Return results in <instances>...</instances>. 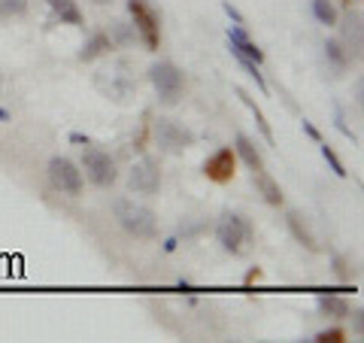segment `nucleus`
<instances>
[{
	"mask_svg": "<svg viewBox=\"0 0 364 343\" xmlns=\"http://www.w3.org/2000/svg\"><path fill=\"white\" fill-rule=\"evenodd\" d=\"M304 131H306V134H310V137H313V140H316V143H318V140H322V134H318V131H316V125H313V122H306V119H304Z\"/></svg>",
	"mask_w": 364,
	"mask_h": 343,
	"instance_id": "27",
	"label": "nucleus"
},
{
	"mask_svg": "<svg viewBox=\"0 0 364 343\" xmlns=\"http://www.w3.org/2000/svg\"><path fill=\"white\" fill-rule=\"evenodd\" d=\"M234 149H237V155L243 158L246 167L252 170V174H255V170H264V158H261V152L255 149V143L249 140L246 134H237L234 137Z\"/></svg>",
	"mask_w": 364,
	"mask_h": 343,
	"instance_id": "14",
	"label": "nucleus"
},
{
	"mask_svg": "<svg viewBox=\"0 0 364 343\" xmlns=\"http://www.w3.org/2000/svg\"><path fill=\"white\" fill-rule=\"evenodd\" d=\"M128 13H131V25L146 43V49H158L161 46V25H158L155 9L146 0H128Z\"/></svg>",
	"mask_w": 364,
	"mask_h": 343,
	"instance_id": "5",
	"label": "nucleus"
},
{
	"mask_svg": "<svg viewBox=\"0 0 364 343\" xmlns=\"http://www.w3.org/2000/svg\"><path fill=\"white\" fill-rule=\"evenodd\" d=\"M28 9V0H0V19L21 16Z\"/></svg>",
	"mask_w": 364,
	"mask_h": 343,
	"instance_id": "22",
	"label": "nucleus"
},
{
	"mask_svg": "<svg viewBox=\"0 0 364 343\" xmlns=\"http://www.w3.org/2000/svg\"><path fill=\"white\" fill-rule=\"evenodd\" d=\"M318 313L331 319H346L349 316V301L340 295H318Z\"/></svg>",
	"mask_w": 364,
	"mask_h": 343,
	"instance_id": "17",
	"label": "nucleus"
},
{
	"mask_svg": "<svg viewBox=\"0 0 364 343\" xmlns=\"http://www.w3.org/2000/svg\"><path fill=\"white\" fill-rule=\"evenodd\" d=\"M228 46H231V52H237V55H243V58H249V61H255V64H261L264 61V52L258 49V46L249 40V33L243 31V25H234L231 31H228Z\"/></svg>",
	"mask_w": 364,
	"mask_h": 343,
	"instance_id": "10",
	"label": "nucleus"
},
{
	"mask_svg": "<svg viewBox=\"0 0 364 343\" xmlns=\"http://www.w3.org/2000/svg\"><path fill=\"white\" fill-rule=\"evenodd\" d=\"M325 64H328V73H331V76H343L346 67H349L346 46L337 43V40H328L325 43Z\"/></svg>",
	"mask_w": 364,
	"mask_h": 343,
	"instance_id": "12",
	"label": "nucleus"
},
{
	"mask_svg": "<svg viewBox=\"0 0 364 343\" xmlns=\"http://www.w3.org/2000/svg\"><path fill=\"white\" fill-rule=\"evenodd\" d=\"M215 240L222 243L225 253L240 255L243 249L252 243V225H249V219H243L240 213H222L219 222H215Z\"/></svg>",
	"mask_w": 364,
	"mask_h": 343,
	"instance_id": "2",
	"label": "nucleus"
},
{
	"mask_svg": "<svg viewBox=\"0 0 364 343\" xmlns=\"http://www.w3.org/2000/svg\"><path fill=\"white\" fill-rule=\"evenodd\" d=\"M82 167H85V176L95 182L97 189H109V186H116V179H119L116 162L109 158V152L97 149V146H91V143L82 146Z\"/></svg>",
	"mask_w": 364,
	"mask_h": 343,
	"instance_id": "3",
	"label": "nucleus"
},
{
	"mask_svg": "<svg viewBox=\"0 0 364 343\" xmlns=\"http://www.w3.org/2000/svg\"><path fill=\"white\" fill-rule=\"evenodd\" d=\"M52 6V16L61 21V25H82V13H79V6L73 4V0H49Z\"/></svg>",
	"mask_w": 364,
	"mask_h": 343,
	"instance_id": "15",
	"label": "nucleus"
},
{
	"mask_svg": "<svg viewBox=\"0 0 364 343\" xmlns=\"http://www.w3.org/2000/svg\"><path fill=\"white\" fill-rule=\"evenodd\" d=\"M343 37H346V46H349V49H346V55H349V58H361V16H346L343 19Z\"/></svg>",
	"mask_w": 364,
	"mask_h": 343,
	"instance_id": "13",
	"label": "nucleus"
},
{
	"mask_svg": "<svg viewBox=\"0 0 364 343\" xmlns=\"http://www.w3.org/2000/svg\"><path fill=\"white\" fill-rule=\"evenodd\" d=\"M286 225H289L291 237L298 240L304 249H310V253H318V243H316V237H313V231H310V225H306V219H304L298 210H289V213H286Z\"/></svg>",
	"mask_w": 364,
	"mask_h": 343,
	"instance_id": "11",
	"label": "nucleus"
},
{
	"mask_svg": "<svg viewBox=\"0 0 364 343\" xmlns=\"http://www.w3.org/2000/svg\"><path fill=\"white\" fill-rule=\"evenodd\" d=\"M258 277H261V270H258V268H255V270H249V273H246V285H252Z\"/></svg>",
	"mask_w": 364,
	"mask_h": 343,
	"instance_id": "29",
	"label": "nucleus"
},
{
	"mask_svg": "<svg viewBox=\"0 0 364 343\" xmlns=\"http://www.w3.org/2000/svg\"><path fill=\"white\" fill-rule=\"evenodd\" d=\"M318 149H322V155H325V162H328V164H331V170H334V174H337V176H346V167H343V162H340V158H337V152L331 149V146H328V143H322V140H318Z\"/></svg>",
	"mask_w": 364,
	"mask_h": 343,
	"instance_id": "23",
	"label": "nucleus"
},
{
	"mask_svg": "<svg viewBox=\"0 0 364 343\" xmlns=\"http://www.w3.org/2000/svg\"><path fill=\"white\" fill-rule=\"evenodd\" d=\"M95 4H100V6H107V4H109V0H95Z\"/></svg>",
	"mask_w": 364,
	"mask_h": 343,
	"instance_id": "33",
	"label": "nucleus"
},
{
	"mask_svg": "<svg viewBox=\"0 0 364 343\" xmlns=\"http://www.w3.org/2000/svg\"><path fill=\"white\" fill-rule=\"evenodd\" d=\"M222 9H225V13H228V16H231V19L237 21V25H243V16H240V13H237V9H234L231 4H222Z\"/></svg>",
	"mask_w": 364,
	"mask_h": 343,
	"instance_id": "26",
	"label": "nucleus"
},
{
	"mask_svg": "<svg viewBox=\"0 0 364 343\" xmlns=\"http://www.w3.org/2000/svg\"><path fill=\"white\" fill-rule=\"evenodd\" d=\"M313 16L318 19V25H325V28L337 25V9L331 0H313Z\"/></svg>",
	"mask_w": 364,
	"mask_h": 343,
	"instance_id": "20",
	"label": "nucleus"
},
{
	"mask_svg": "<svg viewBox=\"0 0 364 343\" xmlns=\"http://www.w3.org/2000/svg\"><path fill=\"white\" fill-rule=\"evenodd\" d=\"M0 119H4V122H6V119H9V112H6V110H0Z\"/></svg>",
	"mask_w": 364,
	"mask_h": 343,
	"instance_id": "32",
	"label": "nucleus"
},
{
	"mask_svg": "<svg viewBox=\"0 0 364 343\" xmlns=\"http://www.w3.org/2000/svg\"><path fill=\"white\" fill-rule=\"evenodd\" d=\"M149 79H152V85L158 91V97H161V104L167 107H173L179 95H182V70L176 64H170V61H158L149 67Z\"/></svg>",
	"mask_w": 364,
	"mask_h": 343,
	"instance_id": "4",
	"label": "nucleus"
},
{
	"mask_svg": "<svg viewBox=\"0 0 364 343\" xmlns=\"http://www.w3.org/2000/svg\"><path fill=\"white\" fill-rule=\"evenodd\" d=\"M334 273H337V277H340V280H349V268H346V261H343V258H340V255L334 258Z\"/></svg>",
	"mask_w": 364,
	"mask_h": 343,
	"instance_id": "25",
	"label": "nucleus"
},
{
	"mask_svg": "<svg viewBox=\"0 0 364 343\" xmlns=\"http://www.w3.org/2000/svg\"><path fill=\"white\" fill-rule=\"evenodd\" d=\"M112 216H116V222L128 231L131 237H140V240H152L158 234V219L149 207H143V204H136L131 198H119L112 204Z\"/></svg>",
	"mask_w": 364,
	"mask_h": 343,
	"instance_id": "1",
	"label": "nucleus"
},
{
	"mask_svg": "<svg viewBox=\"0 0 364 343\" xmlns=\"http://www.w3.org/2000/svg\"><path fill=\"white\" fill-rule=\"evenodd\" d=\"M234 167H237L234 149H219L215 155H210L207 162H203V176L222 186V182H231L234 179Z\"/></svg>",
	"mask_w": 364,
	"mask_h": 343,
	"instance_id": "9",
	"label": "nucleus"
},
{
	"mask_svg": "<svg viewBox=\"0 0 364 343\" xmlns=\"http://www.w3.org/2000/svg\"><path fill=\"white\" fill-rule=\"evenodd\" d=\"M352 313V310H349ZM352 322H355V334H361V331H364V322H361V310H355V313H352Z\"/></svg>",
	"mask_w": 364,
	"mask_h": 343,
	"instance_id": "28",
	"label": "nucleus"
},
{
	"mask_svg": "<svg viewBox=\"0 0 364 343\" xmlns=\"http://www.w3.org/2000/svg\"><path fill=\"white\" fill-rule=\"evenodd\" d=\"M176 243H179V240H176V237H170L167 243H164V249H167V253H173V249H176Z\"/></svg>",
	"mask_w": 364,
	"mask_h": 343,
	"instance_id": "30",
	"label": "nucleus"
},
{
	"mask_svg": "<svg viewBox=\"0 0 364 343\" xmlns=\"http://www.w3.org/2000/svg\"><path fill=\"white\" fill-rule=\"evenodd\" d=\"M155 143L161 146L164 152H186L191 143H195V134L188 128H182V125L170 122V119H158L155 122Z\"/></svg>",
	"mask_w": 364,
	"mask_h": 343,
	"instance_id": "7",
	"label": "nucleus"
},
{
	"mask_svg": "<svg viewBox=\"0 0 364 343\" xmlns=\"http://www.w3.org/2000/svg\"><path fill=\"white\" fill-rule=\"evenodd\" d=\"M237 97H240V100H243V104H246V110H249V112H252V116H255V125H258V131H261V134H264V140H267V143H273V131H270V122L264 119V112H261V110L255 107V100H252V97H249V95H246V91H243V88H237Z\"/></svg>",
	"mask_w": 364,
	"mask_h": 343,
	"instance_id": "19",
	"label": "nucleus"
},
{
	"mask_svg": "<svg viewBox=\"0 0 364 343\" xmlns=\"http://www.w3.org/2000/svg\"><path fill=\"white\" fill-rule=\"evenodd\" d=\"M112 46V40H109V33H95V37H91L88 43H85V49L79 52V58L82 61H95V58H100V55H104L107 49Z\"/></svg>",
	"mask_w": 364,
	"mask_h": 343,
	"instance_id": "18",
	"label": "nucleus"
},
{
	"mask_svg": "<svg viewBox=\"0 0 364 343\" xmlns=\"http://www.w3.org/2000/svg\"><path fill=\"white\" fill-rule=\"evenodd\" d=\"M49 182H52L55 191L76 198V194L82 191V170H79V167L70 162V158L55 155L52 162H49Z\"/></svg>",
	"mask_w": 364,
	"mask_h": 343,
	"instance_id": "6",
	"label": "nucleus"
},
{
	"mask_svg": "<svg viewBox=\"0 0 364 343\" xmlns=\"http://www.w3.org/2000/svg\"><path fill=\"white\" fill-rule=\"evenodd\" d=\"M70 140H73V143H88V137H82V134H70Z\"/></svg>",
	"mask_w": 364,
	"mask_h": 343,
	"instance_id": "31",
	"label": "nucleus"
},
{
	"mask_svg": "<svg viewBox=\"0 0 364 343\" xmlns=\"http://www.w3.org/2000/svg\"><path fill=\"white\" fill-rule=\"evenodd\" d=\"M252 176H255V189L261 191V198H264L270 207H279V204H282V189L264 174V170H255Z\"/></svg>",
	"mask_w": 364,
	"mask_h": 343,
	"instance_id": "16",
	"label": "nucleus"
},
{
	"mask_svg": "<svg viewBox=\"0 0 364 343\" xmlns=\"http://www.w3.org/2000/svg\"><path fill=\"white\" fill-rule=\"evenodd\" d=\"M134 37H136V28H134V25H124V21H112L109 40H116V43H122V46H128Z\"/></svg>",
	"mask_w": 364,
	"mask_h": 343,
	"instance_id": "21",
	"label": "nucleus"
},
{
	"mask_svg": "<svg viewBox=\"0 0 364 343\" xmlns=\"http://www.w3.org/2000/svg\"><path fill=\"white\" fill-rule=\"evenodd\" d=\"M128 189L136 191V194H158V189H161V170H158V162L155 158H140L131 174H128Z\"/></svg>",
	"mask_w": 364,
	"mask_h": 343,
	"instance_id": "8",
	"label": "nucleus"
},
{
	"mask_svg": "<svg viewBox=\"0 0 364 343\" xmlns=\"http://www.w3.org/2000/svg\"><path fill=\"white\" fill-rule=\"evenodd\" d=\"M316 340H318V343H343V340H346V331H340V328H328V331H318Z\"/></svg>",
	"mask_w": 364,
	"mask_h": 343,
	"instance_id": "24",
	"label": "nucleus"
}]
</instances>
